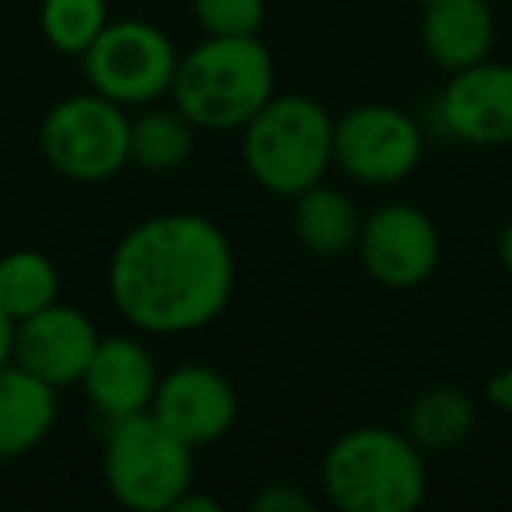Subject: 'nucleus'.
<instances>
[{
	"label": "nucleus",
	"mask_w": 512,
	"mask_h": 512,
	"mask_svg": "<svg viewBox=\"0 0 512 512\" xmlns=\"http://www.w3.org/2000/svg\"><path fill=\"white\" fill-rule=\"evenodd\" d=\"M148 414L186 446H214L235 428L239 393L214 365L186 362L158 379Z\"/></svg>",
	"instance_id": "obj_11"
},
{
	"label": "nucleus",
	"mask_w": 512,
	"mask_h": 512,
	"mask_svg": "<svg viewBox=\"0 0 512 512\" xmlns=\"http://www.w3.org/2000/svg\"><path fill=\"white\" fill-rule=\"evenodd\" d=\"M204 36H260L267 0H190Z\"/></svg>",
	"instance_id": "obj_21"
},
{
	"label": "nucleus",
	"mask_w": 512,
	"mask_h": 512,
	"mask_svg": "<svg viewBox=\"0 0 512 512\" xmlns=\"http://www.w3.org/2000/svg\"><path fill=\"white\" fill-rule=\"evenodd\" d=\"M278 92L274 57L260 36H204L179 53L172 106L204 134H239Z\"/></svg>",
	"instance_id": "obj_2"
},
{
	"label": "nucleus",
	"mask_w": 512,
	"mask_h": 512,
	"mask_svg": "<svg viewBox=\"0 0 512 512\" xmlns=\"http://www.w3.org/2000/svg\"><path fill=\"white\" fill-rule=\"evenodd\" d=\"M421 46L439 71L474 67L495 50V11L488 0H435L421 15Z\"/></svg>",
	"instance_id": "obj_14"
},
{
	"label": "nucleus",
	"mask_w": 512,
	"mask_h": 512,
	"mask_svg": "<svg viewBox=\"0 0 512 512\" xmlns=\"http://www.w3.org/2000/svg\"><path fill=\"white\" fill-rule=\"evenodd\" d=\"M495 256H498V264H502V271L512 278V218L505 221V225H502V232H498Z\"/></svg>",
	"instance_id": "obj_26"
},
{
	"label": "nucleus",
	"mask_w": 512,
	"mask_h": 512,
	"mask_svg": "<svg viewBox=\"0 0 512 512\" xmlns=\"http://www.w3.org/2000/svg\"><path fill=\"white\" fill-rule=\"evenodd\" d=\"M432 127L467 148L512 144V64L488 57L449 74L432 106Z\"/></svg>",
	"instance_id": "obj_10"
},
{
	"label": "nucleus",
	"mask_w": 512,
	"mask_h": 512,
	"mask_svg": "<svg viewBox=\"0 0 512 512\" xmlns=\"http://www.w3.org/2000/svg\"><path fill=\"white\" fill-rule=\"evenodd\" d=\"M320 484L341 512H414L428 495L425 453L407 432L358 425L330 442Z\"/></svg>",
	"instance_id": "obj_3"
},
{
	"label": "nucleus",
	"mask_w": 512,
	"mask_h": 512,
	"mask_svg": "<svg viewBox=\"0 0 512 512\" xmlns=\"http://www.w3.org/2000/svg\"><path fill=\"white\" fill-rule=\"evenodd\" d=\"M362 218L365 214L355 207V200L327 183L309 186L292 200L295 239L302 242V249H309L313 256H327V260L355 249Z\"/></svg>",
	"instance_id": "obj_16"
},
{
	"label": "nucleus",
	"mask_w": 512,
	"mask_h": 512,
	"mask_svg": "<svg viewBox=\"0 0 512 512\" xmlns=\"http://www.w3.org/2000/svg\"><path fill=\"white\" fill-rule=\"evenodd\" d=\"M109 25L106 0H43L39 29L57 53L81 57Z\"/></svg>",
	"instance_id": "obj_20"
},
{
	"label": "nucleus",
	"mask_w": 512,
	"mask_h": 512,
	"mask_svg": "<svg viewBox=\"0 0 512 512\" xmlns=\"http://www.w3.org/2000/svg\"><path fill=\"white\" fill-rule=\"evenodd\" d=\"M15 358V320L0 309V369Z\"/></svg>",
	"instance_id": "obj_25"
},
{
	"label": "nucleus",
	"mask_w": 512,
	"mask_h": 512,
	"mask_svg": "<svg viewBox=\"0 0 512 512\" xmlns=\"http://www.w3.org/2000/svg\"><path fill=\"white\" fill-rule=\"evenodd\" d=\"M169 512H221V505L214 502V498L197 495V491H193V488H186L183 495L176 498V505H172Z\"/></svg>",
	"instance_id": "obj_24"
},
{
	"label": "nucleus",
	"mask_w": 512,
	"mask_h": 512,
	"mask_svg": "<svg viewBox=\"0 0 512 512\" xmlns=\"http://www.w3.org/2000/svg\"><path fill=\"white\" fill-rule=\"evenodd\" d=\"M425 158V127L386 102H362L334 116V169L358 186L386 190L404 183Z\"/></svg>",
	"instance_id": "obj_8"
},
{
	"label": "nucleus",
	"mask_w": 512,
	"mask_h": 512,
	"mask_svg": "<svg viewBox=\"0 0 512 512\" xmlns=\"http://www.w3.org/2000/svg\"><path fill=\"white\" fill-rule=\"evenodd\" d=\"M88 88L123 109H144L172 92L179 50L158 25L141 18L109 22L102 36L81 53Z\"/></svg>",
	"instance_id": "obj_7"
},
{
	"label": "nucleus",
	"mask_w": 512,
	"mask_h": 512,
	"mask_svg": "<svg viewBox=\"0 0 512 512\" xmlns=\"http://www.w3.org/2000/svg\"><path fill=\"white\" fill-rule=\"evenodd\" d=\"M99 337V327L78 306L53 302V306L15 323V358L11 362L50 383L53 390L81 386V376L99 348Z\"/></svg>",
	"instance_id": "obj_12"
},
{
	"label": "nucleus",
	"mask_w": 512,
	"mask_h": 512,
	"mask_svg": "<svg viewBox=\"0 0 512 512\" xmlns=\"http://www.w3.org/2000/svg\"><path fill=\"white\" fill-rule=\"evenodd\" d=\"M477 425V407L460 386H432L411 400L404 418V432L421 453H446L467 442Z\"/></svg>",
	"instance_id": "obj_17"
},
{
	"label": "nucleus",
	"mask_w": 512,
	"mask_h": 512,
	"mask_svg": "<svg viewBox=\"0 0 512 512\" xmlns=\"http://www.w3.org/2000/svg\"><path fill=\"white\" fill-rule=\"evenodd\" d=\"M418 4H421V8H428V4H435V0H418Z\"/></svg>",
	"instance_id": "obj_27"
},
{
	"label": "nucleus",
	"mask_w": 512,
	"mask_h": 512,
	"mask_svg": "<svg viewBox=\"0 0 512 512\" xmlns=\"http://www.w3.org/2000/svg\"><path fill=\"white\" fill-rule=\"evenodd\" d=\"M355 253L362 271L376 285L411 292L439 271L442 239L435 221L418 204L397 200L365 214Z\"/></svg>",
	"instance_id": "obj_9"
},
{
	"label": "nucleus",
	"mask_w": 512,
	"mask_h": 512,
	"mask_svg": "<svg viewBox=\"0 0 512 512\" xmlns=\"http://www.w3.org/2000/svg\"><path fill=\"white\" fill-rule=\"evenodd\" d=\"M197 148V127L176 106H144L130 116V165L144 172H176Z\"/></svg>",
	"instance_id": "obj_18"
},
{
	"label": "nucleus",
	"mask_w": 512,
	"mask_h": 512,
	"mask_svg": "<svg viewBox=\"0 0 512 512\" xmlns=\"http://www.w3.org/2000/svg\"><path fill=\"white\" fill-rule=\"evenodd\" d=\"M158 379H162L158 362L141 337L102 334L99 348L81 376V390H85L88 404L95 407V414L109 425V421L148 411L155 400Z\"/></svg>",
	"instance_id": "obj_13"
},
{
	"label": "nucleus",
	"mask_w": 512,
	"mask_h": 512,
	"mask_svg": "<svg viewBox=\"0 0 512 512\" xmlns=\"http://www.w3.org/2000/svg\"><path fill=\"white\" fill-rule=\"evenodd\" d=\"M106 288L113 309L137 334H197L232 302V242L204 214L172 211L144 218L116 242Z\"/></svg>",
	"instance_id": "obj_1"
},
{
	"label": "nucleus",
	"mask_w": 512,
	"mask_h": 512,
	"mask_svg": "<svg viewBox=\"0 0 512 512\" xmlns=\"http://www.w3.org/2000/svg\"><path fill=\"white\" fill-rule=\"evenodd\" d=\"M484 404H488L491 411L512 414V365L509 369H498L495 376L484 383Z\"/></svg>",
	"instance_id": "obj_23"
},
{
	"label": "nucleus",
	"mask_w": 512,
	"mask_h": 512,
	"mask_svg": "<svg viewBox=\"0 0 512 512\" xmlns=\"http://www.w3.org/2000/svg\"><path fill=\"white\" fill-rule=\"evenodd\" d=\"M193 446L165 432L148 411L106 425L102 481L116 505L130 512H169L193 488Z\"/></svg>",
	"instance_id": "obj_5"
},
{
	"label": "nucleus",
	"mask_w": 512,
	"mask_h": 512,
	"mask_svg": "<svg viewBox=\"0 0 512 512\" xmlns=\"http://www.w3.org/2000/svg\"><path fill=\"white\" fill-rule=\"evenodd\" d=\"M39 148L71 183H109L130 165V116L99 92L60 99L39 123Z\"/></svg>",
	"instance_id": "obj_6"
},
{
	"label": "nucleus",
	"mask_w": 512,
	"mask_h": 512,
	"mask_svg": "<svg viewBox=\"0 0 512 512\" xmlns=\"http://www.w3.org/2000/svg\"><path fill=\"white\" fill-rule=\"evenodd\" d=\"M239 137L249 179L271 197L295 200L334 169V116L309 95L274 92Z\"/></svg>",
	"instance_id": "obj_4"
},
{
	"label": "nucleus",
	"mask_w": 512,
	"mask_h": 512,
	"mask_svg": "<svg viewBox=\"0 0 512 512\" xmlns=\"http://www.w3.org/2000/svg\"><path fill=\"white\" fill-rule=\"evenodd\" d=\"M60 414L57 390L22 365L0 369V463L22 460L46 442Z\"/></svg>",
	"instance_id": "obj_15"
},
{
	"label": "nucleus",
	"mask_w": 512,
	"mask_h": 512,
	"mask_svg": "<svg viewBox=\"0 0 512 512\" xmlns=\"http://www.w3.org/2000/svg\"><path fill=\"white\" fill-rule=\"evenodd\" d=\"M249 509L253 512H313L316 502L302 484L274 481V484H264V488L249 498Z\"/></svg>",
	"instance_id": "obj_22"
},
{
	"label": "nucleus",
	"mask_w": 512,
	"mask_h": 512,
	"mask_svg": "<svg viewBox=\"0 0 512 512\" xmlns=\"http://www.w3.org/2000/svg\"><path fill=\"white\" fill-rule=\"evenodd\" d=\"M60 302V271L39 249H11L0 256V309L11 320L39 313Z\"/></svg>",
	"instance_id": "obj_19"
}]
</instances>
